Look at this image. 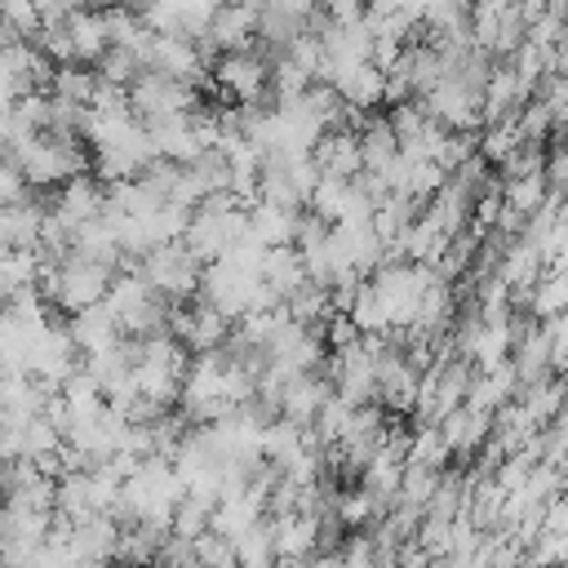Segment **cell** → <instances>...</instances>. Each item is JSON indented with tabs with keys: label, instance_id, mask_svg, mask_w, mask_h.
Segmentation results:
<instances>
[{
	"label": "cell",
	"instance_id": "cell-14",
	"mask_svg": "<svg viewBox=\"0 0 568 568\" xmlns=\"http://www.w3.org/2000/svg\"><path fill=\"white\" fill-rule=\"evenodd\" d=\"M390 510L368 493V488H342L337 493V501H333V519L346 528V532H364V528H377L382 519H386Z\"/></svg>",
	"mask_w": 568,
	"mask_h": 568
},
{
	"label": "cell",
	"instance_id": "cell-21",
	"mask_svg": "<svg viewBox=\"0 0 568 568\" xmlns=\"http://www.w3.org/2000/svg\"><path fill=\"white\" fill-rule=\"evenodd\" d=\"M444 484V470H430V466H408L404 470V488H399V501L395 506H408V510H430L435 493Z\"/></svg>",
	"mask_w": 568,
	"mask_h": 568
},
{
	"label": "cell",
	"instance_id": "cell-8",
	"mask_svg": "<svg viewBox=\"0 0 568 568\" xmlns=\"http://www.w3.org/2000/svg\"><path fill=\"white\" fill-rule=\"evenodd\" d=\"M67 328H71L80 355H102V351L124 342V328H120V315L111 311V302H98L80 315H67Z\"/></svg>",
	"mask_w": 568,
	"mask_h": 568
},
{
	"label": "cell",
	"instance_id": "cell-13",
	"mask_svg": "<svg viewBox=\"0 0 568 568\" xmlns=\"http://www.w3.org/2000/svg\"><path fill=\"white\" fill-rule=\"evenodd\" d=\"M71 40H75V62L80 67H93L98 71V62L106 58V49H111V36H106V18H102V9L98 4H75V13H71Z\"/></svg>",
	"mask_w": 568,
	"mask_h": 568
},
{
	"label": "cell",
	"instance_id": "cell-17",
	"mask_svg": "<svg viewBox=\"0 0 568 568\" xmlns=\"http://www.w3.org/2000/svg\"><path fill=\"white\" fill-rule=\"evenodd\" d=\"M297 222H302V213H284V209H271V204H253L248 209V235L262 240L266 248L297 244Z\"/></svg>",
	"mask_w": 568,
	"mask_h": 568
},
{
	"label": "cell",
	"instance_id": "cell-7",
	"mask_svg": "<svg viewBox=\"0 0 568 568\" xmlns=\"http://www.w3.org/2000/svg\"><path fill=\"white\" fill-rule=\"evenodd\" d=\"M333 395H337V390H333V377H328V373H302V377H293V382L284 386L280 417H288V422H297V426H315Z\"/></svg>",
	"mask_w": 568,
	"mask_h": 568
},
{
	"label": "cell",
	"instance_id": "cell-12",
	"mask_svg": "<svg viewBox=\"0 0 568 568\" xmlns=\"http://www.w3.org/2000/svg\"><path fill=\"white\" fill-rule=\"evenodd\" d=\"M44 217H49V204L40 195H31L27 204L0 209V240H4V248H40Z\"/></svg>",
	"mask_w": 568,
	"mask_h": 568
},
{
	"label": "cell",
	"instance_id": "cell-3",
	"mask_svg": "<svg viewBox=\"0 0 568 568\" xmlns=\"http://www.w3.org/2000/svg\"><path fill=\"white\" fill-rule=\"evenodd\" d=\"M169 333H173L191 355H209V351H226L235 324H231L217 306H209L204 297H195V302H182V306L169 311Z\"/></svg>",
	"mask_w": 568,
	"mask_h": 568
},
{
	"label": "cell",
	"instance_id": "cell-1",
	"mask_svg": "<svg viewBox=\"0 0 568 568\" xmlns=\"http://www.w3.org/2000/svg\"><path fill=\"white\" fill-rule=\"evenodd\" d=\"M142 275L146 284L169 302V306H182V302H195L200 297V284H204V266L195 262V253L178 240V244H160L142 257Z\"/></svg>",
	"mask_w": 568,
	"mask_h": 568
},
{
	"label": "cell",
	"instance_id": "cell-27",
	"mask_svg": "<svg viewBox=\"0 0 568 568\" xmlns=\"http://www.w3.org/2000/svg\"><path fill=\"white\" fill-rule=\"evenodd\" d=\"M524 568H568V532H541Z\"/></svg>",
	"mask_w": 568,
	"mask_h": 568
},
{
	"label": "cell",
	"instance_id": "cell-29",
	"mask_svg": "<svg viewBox=\"0 0 568 568\" xmlns=\"http://www.w3.org/2000/svg\"><path fill=\"white\" fill-rule=\"evenodd\" d=\"M36 191H31V182H27V173H22V164L18 160H4V169H0V200H4V209L9 204H27Z\"/></svg>",
	"mask_w": 568,
	"mask_h": 568
},
{
	"label": "cell",
	"instance_id": "cell-25",
	"mask_svg": "<svg viewBox=\"0 0 568 568\" xmlns=\"http://www.w3.org/2000/svg\"><path fill=\"white\" fill-rule=\"evenodd\" d=\"M213 510H217V506H209V501H200V497H182V506H178V515H173V537L200 541L204 532H213Z\"/></svg>",
	"mask_w": 568,
	"mask_h": 568
},
{
	"label": "cell",
	"instance_id": "cell-2",
	"mask_svg": "<svg viewBox=\"0 0 568 568\" xmlns=\"http://www.w3.org/2000/svg\"><path fill=\"white\" fill-rule=\"evenodd\" d=\"M129 106H133V115L142 124L173 120V115H195L204 106V89L200 84H186V80H169V75L142 71L138 84L129 89Z\"/></svg>",
	"mask_w": 568,
	"mask_h": 568
},
{
	"label": "cell",
	"instance_id": "cell-4",
	"mask_svg": "<svg viewBox=\"0 0 568 568\" xmlns=\"http://www.w3.org/2000/svg\"><path fill=\"white\" fill-rule=\"evenodd\" d=\"M257 22H262V4H217L200 49L209 53V62H217L222 53H244L257 40Z\"/></svg>",
	"mask_w": 568,
	"mask_h": 568
},
{
	"label": "cell",
	"instance_id": "cell-5",
	"mask_svg": "<svg viewBox=\"0 0 568 568\" xmlns=\"http://www.w3.org/2000/svg\"><path fill=\"white\" fill-rule=\"evenodd\" d=\"M49 213L62 217L71 231H80V226H89V222H98V217L106 213V186H102L93 173H84V178L67 182L62 191H53Z\"/></svg>",
	"mask_w": 568,
	"mask_h": 568
},
{
	"label": "cell",
	"instance_id": "cell-28",
	"mask_svg": "<svg viewBox=\"0 0 568 568\" xmlns=\"http://www.w3.org/2000/svg\"><path fill=\"white\" fill-rule=\"evenodd\" d=\"M546 182L555 195L568 200V133H559L550 146H546Z\"/></svg>",
	"mask_w": 568,
	"mask_h": 568
},
{
	"label": "cell",
	"instance_id": "cell-9",
	"mask_svg": "<svg viewBox=\"0 0 568 568\" xmlns=\"http://www.w3.org/2000/svg\"><path fill=\"white\" fill-rule=\"evenodd\" d=\"M151 129V138H155V151H160V160H173V164H182V169H191L209 146H204V138H200V129H195V115H173V120H155V124H146Z\"/></svg>",
	"mask_w": 568,
	"mask_h": 568
},
{
	"label": "cell",
	"instance_id": "cell-23",
	"mask_svg": "<svg viewBox=\"0 0 568 568\" xmlns=\"http://www.w3.org/2000/svg\"><path fill=\"white\" fill-rule=\"evenodd\" d=\"M453 462V448L444 444L439 426H413V448H408V466H430L444 470Z\"/></svg>",
	"mask_w": 568,
	"mask_h": 568
},
{
	"label": "cell",
	"instance_id": "cell-15",
	"mask_svg": "<svg viewBox=\"0 0 568 568\" xmlns=\"http://www.w3.org/2000/svg\"><path fill=\"white\" fill-rule=\"evenodd\" d=\"M262 280L271 284V293H275L280 302H288L297 288H306V284H311V271H306V262H302L297 244H288V248H271Z\"/></svg>",
	"mask_w": 568,
	"mask_h": 568
},
{
	"label": "cell",
	"instance_id": "cell-11",
	"mask_svg": "<svg viewBox=\"0 0 568 568\" xmlns=\"http://www.w3.org/2000/svg\"><path fill=\"white\" fill-rule=\"evenodd\" d=\"M333 89H337V98L346 102V111L368 115L373 106H386V71H377L373 62L337 71V75H333Z\"/></svg>",
	"mask_w": 568,
	"mask_h": 568
},
{
	"label": "cell",
	"instance_id": "cell-19",
	"mask_svg": "<svg viewBox=\"0 0 568 568\" xmlns=\"http://www.w3.org/2000/svg\"><path fill=\"white\" fill-rule=\"evenodd\" d=\"M550 200V182L546 173H528V178H501V204L524 213V217H537Z\"/></svg>",
	"mask_w": 568,
	"mask_h": 568
},
{
	"label": "cell",
	"instance_id": "cell-10",
	"mask_svg": "<svg viewBox=\"0 0 568 568\" xmlns=\"http://www.w3.org/2000/svg\"><path fill=\"white\" fill-rule=\"evenodd\" d=\"M315 164L324 178H342L355 182L364 173V151H359V133L355 129H328L315 146Z\"/></svg>",
	"mask_w": 568,
	"mask_h": 568
},
{
	"label": "cell",
	"instance_id": "cell-22",
	"mask_svg": "<svg viewBox=\"0 0 568 568\" xmlns=\"http://www.w3.org/2000/svg\"><path fill=\"white\" fill-rule=\"evenodd\" d=\"M528 315H532L537 324H550V320L568 315V275H541V284L532 288Z\"/></svg>",
	"mask_w": 568,
	"mask_h": 568
},
{
	"label": "cell",
	"instance_id": "cell-18",
	"mask_svg": "<svg viewBox=\"0 0 568 568\" xmlns=\"http://www.w3.org/2000/svg\"><path fill=\"white\" fill-rule=\"evenodd\" d=\"M40 275H44V253L40 248H4L0 253V284H4V297H18L27 288H40Z\"/></svg>",
	"mask_w": 568,
	"mask_h": 568
},
{
	"label": "cell",
	"instance_id": "cell-20",
	"mask_svg": "<svg viewBox=\"0 0 568 568\" xmlns=\"http://www.w3.org/2000/svg\"><path fill=\"white\" fill-rule=\"evenodd\" d=\"M98 71L93 67H80V62H71V67H58V75H53V98H67V102H75V106H93V98H98Z\"/></svg>",
	"mask_w": 568,
	"mask_h": 568
},
{
	"label": "cell",
	"instance_id": "cell-16",
	"mask_svg": "<svg viewBox=\"0 0 568 568\" xmlns=\"http://www.w3.org/2000/svg\"><path fill=\"white\" fill-rule=\"evenodd\" d=\"M359 151H364V173H386L399 160V138L386 115H368V124L359 129Z\"/></svg>",
	"mask_w": 568,
	"mask_h": 568
},
{
	"label": "cell",
	"instance_id": "cell-26",
	"mask_svg": "<svg viewBox=\"0 0 568 568\" xmlns=\"http://www.w3.org/2000/svg\"><path fill=\"white\" fill-rule=\"evenodd\" d=\"M142 71H146L142 67V53H133V49H106V58L98 62V75L106 84H115V89H133Z\"/></svg>",
	"mask_w": 568,
	"mask_h": 568
},
{
	"label": "cell",
	"instance_id": "cell-6",
	"mask_svg": "<svg viewBox=\"0 0 568 568\" xmlns=\"http://www.w3.org/2000/svg\"><path fill=\"white\" fill-rule=\"evenodd\" d=\"M493 426H497V417L475 413L470 404H462L457 413H448V417L439 422V435H444V444L453 448V462L462 466V462H470V457H479V453L488 448Z\"/></svg>",
	"mask_w": 568,
	"mask_h": 568
},
{
	"label": "cell",
	"instance_id": "cell-24",
	"mask_svg": "<svg viewBox=\"0 0 568 568\" xmlns=\"http://www.w3.org/2000/svg\"><path fill=\"white\" fill-rule=\"evenodd\" d=\"M351 186H355V182L320 178V186H315V195H311V213H315V217H324L328 226H337V222H342V213H346V204H351Z\"/></svg>",
	"mask_w": 568,
	"mask_h": 568
}]
</instances>
